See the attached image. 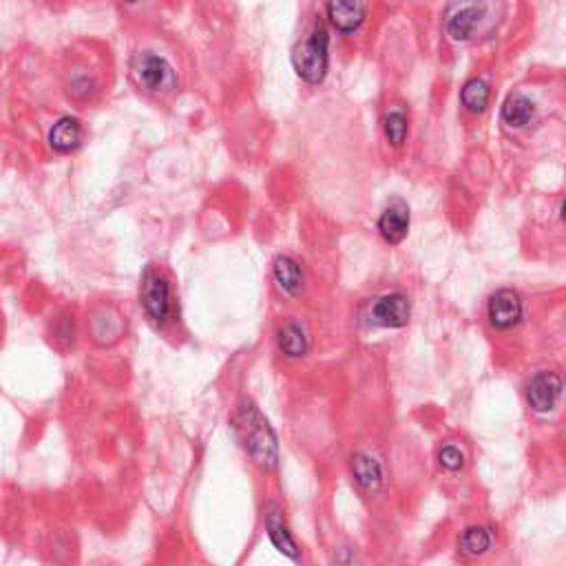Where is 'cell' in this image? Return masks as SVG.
Here are the masks:
<instances>
[{"label":"cell","instance_id":"obj_1","mask_svg":"<svg viewBox=\"0 0 566 566\" xmlns=\"http://www.w3.org/2000/svg\"><path fill=\"white\" fill-rule=\"evenodd\" d=\"M235 429L241 445H244L246 454L253 458V463L257 464V467L265 469V472L277 467L279 464L277 434H274V429L270 427L265 416L259 412V408L253 400L244 399L237 405Z\"/></svg>","mask_w":566,"mask_h":566},{"label":"cell","instance_id":"obj_2","mask_svg":"<svg viewBox=\"0 0 566 566\" xmlns=\"http://www.w3.org/2000/svg\"><path fill=\"white\" fill-rule=\"evenodd\" d=\"M139 306L148 321L157 328H166L175 317V292L168 274L159 265L148 264L139 279Z\"/></svg>","mask_w":566,"mask_h":566},{"label":"cell","instance_id":"obj_3","mask_svg":"<svg viewBox=\"0 0 566 566\" xmlns=\"http://www.w3.org/2000/svg\"><path fill=\"white\" fill-rule=\"evenodd\" d=\"M292 67L297 76L308 85H319L328 76L330 67V33L323 21H314L308 36L294 47Z\"/></svg>","mask_w":566,"mask_h":566},{"label":"cell","instance_id":"obj_4","mask_svg":"<svg viewBox=\"0 0 566 566\" xmlns=\"http://www.w3.org/2000/svg\"><path fill=\"white\" fill-rule=\"evenodd\" d=\"M130 77L144 94L166 98L177 91V71L164 56L155 51H138L130 58Z\"/></svg>","mask_w":566,"mask_h":566},{"label":"cell","instance_id":"obj_5","mask_svg":"<svg viewBox=\"0 0 566 566\" xmlns=\"http://www.w3.org/2000/svg\"><path fill=\"white\" fill-rule=\"evenodd\" d=\"M86 332H89V338L95 346H113L127 332V321H124V314L115 306H98L89 314Z\"/></svg>","mask_w":566,"mask_h":566},{"label":"cell","instance_id":"obj_6","mask_svg":"<svg viewBox=\"0 0 566 566\" xmlns=\"http://www.w3.org/2000/svg\"><path fill=\"white\" fill-rule=\"evenodd\" d=\"M482 7L473 0H463V3H454L447 9L445 16V31L454 42H467L472 40L473 33L478 31L482 21Z\"/></svg>","mask_w":566,"mask_h":566},{"label":"cell","instance_id":"obj_7","mask_svg":"<svg viewBox=\"0 0 566 566\" xmlns=\"http://www.w3.org/2000/svg\"><path fill=\"white\" fill-rule=\"evenodd\" d=\"M525 317V303H522L520 294L514 290L505 288L491 294L490 303H487V319H490L491 328L507 332L516 328Z\"/></svg>","mask_w":566,"mask_h":566},{"label":"cell","instance_id":"obj_8","mask_svg":"<svg viewBox=\"0 0 566 566\" xmlns=\"http://www.w3.org/2000/svg\"><path fill=\"white\" fill-rule=\"evenodd\" d=\"M412 317V303L405 294L391 292L376 299L370 308V323L376 328H405Z\"/></svg>","mask_w":566,"mask_h":566},{"label":"cell","instance_id":"obj_9","mask_svg":"<svg viewBox=\"0 0 566 566\" xmlns=\"http://www.w3.org/2000/svg\"><path fill=\"white\" fill-rule=\"evenodd\" d=\"M47 144L56 155H74L85 144V127L74 115H62L47 130Z\"/></svg>","mask_w":566,"mask_h":566},{"label":"cell","instance_id":"obj_10","mask_svg":"<svg viewBox=\"0 0 566 566\" xmlns=\"http://www.w3.org/2000/svg\"><path fill=\"white\" fill-rule=\"evenodd\" d=\"M560 396H562V379L555 372H540L526 387L529 408L538 414L551 412L558 405Z\"/></svg>","mask_w":566,"mask_h":566},{"label":"cell","instance_id":"obj_11","mask_svg":"<svg viewBox=\"0 0 566 566\" xmlns=\"http://www.w3.org/2000/svg\"><path fill=\"white\" fill-rule=\"evenodd\" d=\"M328 21L341 33H355L365 21V0H328Z\"/></svg>","mask_w":566,"mask_h":566},{"label":"cell","instance_id":"obj_12","mask_svg":"<svg viewBox=\"0 0 566 566\" xmlns=\"http://www.w3.org/2000/svg\"><path fill=\"white\" fill-rule=\"evenodd\" d=\"M379 232L387 244H400L409 232V206L396 200L381 212Z\"/></svg>","mask_w":566,"mask_h":566},{"label":"cell","instance_id":"obj_13","mask_svg":"<svg viewBox=\"0 0 566 566\" xmlns=\"http://www.w3.org/2000/svg\"><path fill=\"white\" fill-rule=\"evenodd\" d=\"M65 89L76 103H91L100 94V80L86 65H71L65 76Z\"/></svg>","mask_w":566,"mask_h":566},{"label":"cell","instance_id":"obj_14","mask_svg":"<svg viewBox=\"0 0 566 566\" xmlns=\"http://www.w3.org/2000/svg\"><path fill=\"white\" fill-rule=\"evenodd\" d=\"M265 531H268V538L279 553H283L285 558L290 560H299L297 542H294L288 525H285L282 511H279L277 507H270L268 514H265Z\"/></svg>","mask_w":566,"mask_h":566},{"label":"cell","instance_id":"obj_15","mask_svg":"<svg viewBox=\"0 0 566 566\" xmlns=\"http://www.w3.org/2000/svg\"><path fill=\"white\" fill-rule=\"evenodd\" d=\"M352 478L363 491L376 493L383 487V467L376 458L367 456V454H355L350 461Z\"/></svg>","mask_w":566,"mask_h":566},{"label":"cell","instance_id":"obj_16","mask_svg":"<svg viewBox=\"0 0 566 566\" xmlns=\"http://www.w3.org/2000/svg\"><path fill=\"white\" fill-rule=\"evenodd\" d=\"M273 274H274V282H277L279 285V290L285 294H290V297H297V294L303 290L301 265H299L292 257H288V255H282V257L274 259Z\"/></svg>","mask_w":566,"mask_h":566},{"label":"cell","instance_id":"obj_17","mask_svg":"<svg viewBox=\"0 0 566 566\" xmlns=\"http://www.w3.org/2000/svg\"><path fill=\"white\" fill-rule=\"evenodd\" d=\"M535 115V104L526 95L511 94L502 104V122L511 129H525Z\"/></svg>","mask_w":566,"mask_h":566},{"label":"cell","instance_id":"obj_18","mask_svg":"<svg viewBox=\"0 0 566 566\" xmlns=\"http://www.w3.org/2000/svg\"><path fill=\"white\" fill-rule=\"evenodd\" d=\"M277 343L279 350H282L288 359H301V356H306L310 350L306 330L294 321L285 323L282 330L277 332Z\"/></svg>","mask_w":566,"mask_h":566},{"label":"cell","instance_id":"obj_19","mask_svg":"<svg viewBox=\"0 0 566 566\" xmlns=\"http://www.w3.org/2000/svg\"><path fill=\"white\" fill-rule=\"evenodd\" d=\"M491 542L493 538L490 529H485V526H469L458 538V549L467 558H481V555H485L491 549Z\"/></svg>","mask_w":566,"mask_h":566},{"label":"cell","instance_id":"obj_20","mask_svg":"<svg viewBox=\"0 0 566 566\" xmlns=\"http://www.w3.org/2000/svg\"><path fill=\"white\" fill-rule=\"evenodd\" d=\"M490 100H491L490 85H487L485 80H481V77H473V80H469L467 85L463 86L461 103L464 109L472 111V113H482V111L490 106Z\"/></svg>","mask_w":566,"mask_h":566},{"label":"cell","instance_id":"obj_21","mask_svg":"<svg viewBox=\"0 0 566 566\" xmlns=\"http://www.w3.org/2000/svg\"><path fill=\"white\" fill-rule=\"evenodd\" d=\"M383 130H385L387 142H390L391 147H396V148L403 147L409 133L408 113H405L403 109H391L383 120Z\"/></svg>","mask_w":566,"mask_h":566},{"label":"cell","instance_id":"obj_22","mask_svg":"<svg viewBox=\"0 0 566 566\" xmlns=\"http://www.w3.org/2000/svg\"><path fill=\"white\" fill-rule=\"evenodd\" d=\"M438 463L440 467H445L447 472H458V469L464 467L463 449H458L456 445H445L438 452Z\"/></svg>","mask_w":566,"mask_h":566},{"label":"cell","instance_id":"obj_23","mask_svg":"<svg viewBox=\"0 0 566 566\" xmlns=\"http://www.w3.org/2000/svg\"><path fill=\"white\" fill-rule=\"evenodd\" d=\"M124 4H139V3H144V0H122Z\"/></svg>","mask_w":566,"mask_h":566}]
</instances>
